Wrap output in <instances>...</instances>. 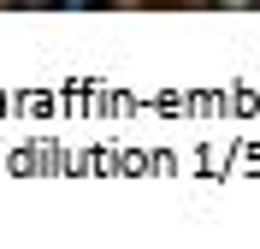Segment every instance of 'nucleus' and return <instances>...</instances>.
Instances as JSON below:
<instances>
[{
	"label": "nucleus",
	"mask_w": 260,
	"mask_h": 249,
	"mask_svg": "<svg viewBox=\"0 0 260 249\" xmlns=\"http://www.w3.org/2000/svg\"><path fill=\"white\" fill-rule=\"evenodd\" d=\"M65 6H101V0H65Z\"/></svg>",
	"instance_id": "obj_1"
}]
</instances>
